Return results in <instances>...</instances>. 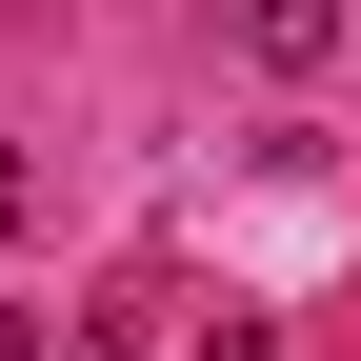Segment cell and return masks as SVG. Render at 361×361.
I'll return each mask as SVG.
<instances>
[{
	"mask_svg": "<svg viewBox=\"0 0 361 361\" xmlns=\"http://www.w3.org/2000/svg\"><path fill=\"white\" fill-rule=\"evenodd\" d=\"M241 40H261V61H281V80H322L341 40H361V0H241Z\"/></svg>",
	"mask_w": 361,
	"mask_h": 361,
	"instance_id": "6da1fadb",
	"label": "cell"
}]
</instances>
